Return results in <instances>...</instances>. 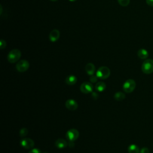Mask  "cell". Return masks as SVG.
Wrapping results in <instances>:
<instances>
[{"label":"cell","mask_w":153,"mask_h":153,"mask_svg":"<svg viewBox=\"0 0 153 153\" xmlns=\"http://www.w3.org/2000/svg\"><path fill=\"white\" fill-rule=\"evenodd\" d=\"M21 57V51L17 48L11 50L8 54L7 60L11 63L17 62Z\"/></svg>","instance_id":"cell-1"},{"label":"cell","mask_w":153,"mask_h":153,"mask_svg":"<svg viewBox=\"0 0 153 153\" xmlns=\"http://www.w3.org/2000/svg\"><path fill=\"white\" fill-rule=\"evenodd\" d=\"M142 71L145 74H150L153 72V60L146 59L142 65Z\"/></svg>","instance_id":"cell-2"},{"label":"cell","mask_w":153,"mask_h":153,"mask_svg":"<svg viewBox=\"0 0 153 153\" xmlns=\"http://www.w3.org/2000/svg\"><path fill=\"white\" fill-rule=\"evenodd\" d=\"M110 69L107 66H101L96 72V76L101 79H107L110 76Z\"/></svg>","instance_id":"cell-3"},{"label":"cell","mask_w":153,"mask_h":153,"mask_svg":"<svg viewBox=\"0 0 153 153\" xmlns=\"http://www.w3.org/2000/svg\"><path fill=\"white\" fill-rule=\"evenodd\" d=\"M136 82L133 79H128L126 80L123 85V89L126 93H131L136 87Z\"/></svg>","instance_id":"cell-4"},{"label":"cell","mask_w":153,"mask_h":153,"mask_svg":"<svg viewBox=\"0 0 153 153\" xmlns=\"http://www.w3.org/2000/svg\"><path fill=\"white\" fill-rule=\"evenodd\" d=\"M79 135V133L78 130L75 128H71L67 131L66 133V137L68 141L74 142L78 138Z\"/></svg>","instance_id":"cell-5"},{"label":"cell","mask_w":153,"mask_h":153,"mask_svg":"<svg viewBox=\"0 0 153 153\" xmlns=\"http://www.w3.org/2000/svg\"><path fill=\"white\" fill-rule=\"evenodd\" d=\"M16 68L17 71L20 72H25L29 68V63L26 60H21L17 62Z\"/></svg>","instance_id":"cell-6"},{"label":"cell","mask_w":153,"mask_h":153,"mask_svg":"<svg viewBox=\"0 0 153 153\" xmlns=\"http://www.w3.org/2000/svg\"><path fill=\"white\" fill-rule=\"evenodd\" d=\"M20 144L22 146V147L24 148L25 149H29L33 148L35 143L32 139L28 138V137H25L20 140Z\"/></svg>","instance_id":"cell-7"},{"label":"cell","mask_w":153,"mask_h":153,"mask_svg":"<svg viewBox=\"0 0 153 153\" xmlns=\"http://www.w3.org/2000/svg\"><path fill=\"white\" fill-rule=\"evenodd\" d=\"M93 86L91 82H84L80 85V90L84 94H88L92 93Z\"/></svg>","instance_id":"cell-8"},{"label":"cell","mask_w":153,"mask_h":153,"mask_svg":"<svg viewBox=\"0 0 153 153\" xmlns=\"http://www.w3.org/2000/svg\"><path fill=\"white\" fill-rule=\"evenodd\" d=\"M66 108L70 111H75L78 108V103L74 99H68L65 102Z\"/></svg>","instance_id":"cell-9"},{"label":"cell","mask_w":153,"mask_h":153,"mask_svg":"<svg viewBox=\"0 0 153 153\" xmlns=\"http://www.w3.org/2000/svg\"><path fill=\"white\" fill-rule=\"evenodd\" d=\"M60 37V32L59 30L55 29L52 30L49 34V39L51 42H55L59 39Z\"/></svg>","instance_id":"cell-10"},{"label":"cell","mask_w":153,"mask_h":153,"mask_svg":"<svg viewBox=\"0 0 153 153\" xmlns=\"http://www.w3.org/2000/svg\"><path fill=\"white\" fill-rule=\"evenodd\" d=\"M68 143L67 141L63 139H57L55 142V146L59 149H63L68 146Z\"/></svg>","instance_id":"cell-11"},{"label":"cell","mask_w":153,"mask_h":153,"mask_svg":"<svg viewBox=\"0 0 153 153\" xmlns=\"http://www.w3.org/2000/svg\"><path fill=\"white\" fill-rule=\"evenodd\" d=\"M87 74L89 75H93L95 72V66L93 63H88L85 65V67Z\"/></svg>","instance_id":"cell-12"},{"label":"cell","mask_w":153,"mask_h":153,"mask_svg":"<svg viewBox=\"0 0 153 153\" xmlns=\"http://www.w3.org/2000/svg\"><path fill=\"white\" fill-rule=\"evenodd\" d=\"M77 82V78L73 75H71L68 76L65 79V82L66 84L69 85H72L75 84Z\"/></svg>","instance_id":"cell-13"},{"label":"cell","mask_w":153,"mask_h":153,"mask_svg":"<svg viewBox=\"0 0 153 153\" xmlns=\"http://www.w3.org/2000/svg\"><path fill=\"white\" fill-rule=\"evenodd\" d=\"M137 56L140 59H146L149 56V53L146 50L140 48L137 51Z\"/></svg>","instance_id":"cell-14"},{"label":"cell","mask_w":153,"mask_h":153,"mask_svg":"<svg viewBox=\"0 0 153 153\" xmlns=\"http://www.w3.org/2000/svg\"><path fill=\"white\" fill-rule=\"evenodd\" d=\"M128 153H140V149L137 145L135 144H131L127 148Z\"/></svg>","instance_id":"cell-15"},{"label":"cell","mask_w":153,"mask_h":153,"mask_svg":"<svg viewBox=\"0 0 153 153\" xmlns=\"http://www.w3.org/2000/svg\"><path fill=\"white\" fill-rule=\"evenodd\" d=\"M125 97H126L125 94L121 91H118V92L115 93L114 95V99H115L117 101H121V100H124L125 99Z\"/></svg>","instance_id":"cell-16"},{"label":"cell","mask_w":153,"mask_h":153,"mask_svg":"<svg viewBox=\"0 0 153 153\" xmlns=\"http://www.w3.org/2000/svg\"><path fill=\"white\" fill-rule=\"evenodd\" d=\"M95 88L97 91L102 92L104 91L106 88V84L103 82H99L95 85Z\"/></svg>","instance_id":"cell-17"},{"label":"cell","mask_w":153,"mask_h":153,"mask_svg":"<svg viewBox=\"0 0 153 153\" xmlns=\"http://www.w3.org/2000/svg\"><path fill=\"white\" fill-rule=\"evenodd\" d=\"M28 134V130L26 128H22L19 131V134L21 137H25Z\"/></svg>","instance_id":"cell-18"},{"label":"cell","mask_w":153,"mask_h":153,"mask_svg":"<svg viewBox=\"0 0 153 153\" xmlns=\"http://www.w3.org/2000/svg\"><path fill=\"white\" fill-rule=\"evenodd\" d=\"M119 4L123 7L127 6L130 3V0H118Z\"/></svg>","instance_id":"cell-19"},{"label":"cell","mask_w":153,"mask_h":153,"mask_svg":"<svg viewBox=\"0 0 153 153\" xmlns=\"http://www.w3.org/2000/svg\"><path fill=\"white\" fill-rule=\"evenodd\" d=\"M97 76H95V75H91L90 78V81H91V82L92 83H94L96 82H97Z\"/></svg>","instance_id":"cell-20"},{"label":"cell","mask_w":153,"mask_h":153,"mask_svg":"<svg viewBox=\"0 0 153 153\" xmlns=\"http://www.w3.org/2000/svg\"><path fill=\"white\" fill-rule=\"evenodd\" d=\"M6 47V42L4 39H1L0 41V48L1 49H4Z\"/></svg>","instance_id":"cell-21"},{"label":"cell","mask_w":153,"mask_h":153,"mask_svg":"<svg viewBox=\"0 0 153 153\" xmlns=\"http://www.w3.org/2000/svg\"><path fill=\"white\" fill-rule=\"evenodd\" d=\"M28 153H41V152L39 149L33 148L30 151H29Z\"/></svg>","instance_id":"cell-22"},{"label":"cell","mask_w":153,"mask_h":153,"mask_svg":"<svg viewBox=\"0 0 153 153\" xmlns=\"http://www.w3.org/2000/svg\"><path fill=\"white\" fill-rule=\"evenodd\" d=\"M140 153H149V150L146 147H143L140 150Z\"/></svg>","instance_id":"cell-23"},{"label":"cell","mask_w":153,"mask_h":153,"mask_svg":"<svg viewBox=\"0 0 153 153\" xmlns=\"http://www.w3.org/2000/svg\"><path fill=\"white\" fill-rule=\"evenodd\" d=\"M146 4L151 7H153V0H146Z\"/></svg>","instance_id":"cell-24"},{"label":"cell","mask_w":153,"mask_h":153,"mask_svg":"<svg viewBox=\"0 0 153 153\" xmlns=\"http://www.w3.org/2000/svg\"><path fill=\"white\" fill-rule=\"evenodd\" d=\"M91 96H92V97L94 99H96L97 98H98V94L97 93H95V92H93L92 94H91Z\"/></svg>","instance_id":"cell-25"},{"label":"cell","mask_w":153,"mask_h":153,"mask_svg":"<svg viewBox=\"0 0 153 153\" xmlns=\"http://www.w3.org/2000/svg\"><path fill=\"white\" fill-rule=\"evenodd\" d=\"M2 5H1V14H2Z\"/></svg>","instance_id":"cell-26"},{"label":"cell","mask_w":153,"mask_h":153,"mask_svg":"<svg viewBox=\"0 0 153 153\" xmlns=\"http://www.w3.org/2000/svg\"><path fill=\"white\" fill-rule=\"evenodd\" d=\"M75 1H76V0H69V1H71V2H74Z\"/></svg>","instance_id":"cell-27"},{"label":"cell","mask_w":153,"mask_h":153,"mask_svg":"<svg viewBox=\"0 0 153 153\" xmlns=\"http://www.w3.org/2000/svg\"><path fill=\"white\" fill-rule=\"evenodd\" d=\"M51 1H57V0H50Z\"/></svg>","instance_id":"cell-28"},{"label":"cell","mask_w":153,"mask_h":153,"mask_svg":"<svg viewBox=\"0 0 153 153\" xmlns=\"http://www.w3.org/2000/svg\"><path fill=\"white\" fill-rule=\"evenodd\" d=\"M43 153H48V152H44Z\"/></svg>","instance_id":"cell-29"}]
</instances>
